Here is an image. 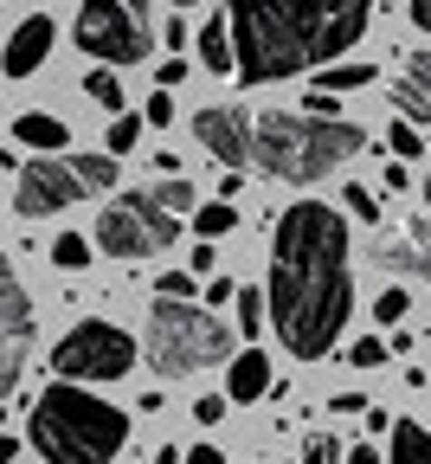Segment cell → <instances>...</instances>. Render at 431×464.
<instances>
[{
    "label": "cell",
    "mask_w": 431,
    "mask_h": 464,
    "mask_svg": "<svg viewBox=\"0 0 431 464\" xmlns=\"http://www.w3.org/2000/svg\"><path fill=\"white\" fill-rule=\"evenodd\" d=\"M194 420H200V426H219V420H225V393H200V400H194Z\"/></svg>",
    "instance_id": "31"
},
{
    "label": "cell",
    "mask_w": 431,
    "mask_h": 464,
    "mask_svg": "<svg viewBox=\"0 0 431 464\" xmlns=\"http://www.w3.org/2000/svg\"><path fill=\"white\" fill-rule=\"evenodd\" d=\"M194 136H200V142H206V155H213V161H225V168H244V161H252V116L232 110V103L200 110V116H194Z\"/></svg>",
    "instance_id": "10"
},
{
    "label": "cell",
    "mask_w": 431,
    "mask_h": 464,
    "mask_svg": "<svg viewBox=\"0 0 431 464\" xmlns=\"http://www.w3.org/2000/svg\"><path fill=\"white\" fill-rule=\"evenodd\" d=\"M341 464H380V451H374V445H354V451H348Z\"/></svg>",
    "instance_id": "37"
},
{
    "label": "cell",
    "mask_w": 431,
    "mask_h": 464,
    "mask_svg": "<svg viewBox=\"0 0 431 464\" xmlns=\"http://www.w3.org/2000/svg\"><path fill=\"white\" fill-rule=\"evenodd\" d=\"M374 252H380V265H387V271H406V277H425V284H431V213L399 219Z\"/></svg>",
    "instance_id": "11"
},
{
    "label": "cell",
    "mask_w": 431,
    "mask_h": 464,
    "mask_svg": "<svg viewBox=\"0 0 431 464\" xmlns=\"http://www.w3.org/2000/svg\"><path fill=\"white\" fill-rule=\"evenodd\" d=\"M200 65H206V72H238V52H232V20H225V14H213V20L200 26Z\"/></svg>",
    "instance_id": "17"
},
{
    "label": "cell",
    "mask_w": 431,
    "mask_h": 464,
    "mask_svg": "<svg viewBox=\"0 0 431 464\" xmlns=\"http://www.w3.org/2000/svg\"><path fill=\"white\" fill-rule=\"evenodd\" d=\"M393 103H399L406 123H431V52L406 58V78L393 84Z\"/></svg>",
    "instance_id": "15"
},
{
    "label": "cell",
    "mask_w": 431,
    "mask_h": 464,
    "mask_svg": "<svg viewBox=\"0 0 431 464\" xmlns=\"http://www.w3.org/2000/svg\"><path fill=\"white\" fill-rule=\"evenodd\" d=\"M360 406H367L360 393H335V400H329V413H360Z\"/></svg>",
    "instance_id": "36"
},
{
    "label": "cell",
    "mask_w": 431,
    "mask_h": 464,
    "mask_svg": "<svg viewBox=\"0 0 431 464\" xmlns=\"http://www.w3.org/2000/svg\"><path fill=\"white\" fill-rule=\"evenodd\" d=\"M142 123H155V130H161V123H174V97H168V91H155V97H148Z\"/></svg>",
    "instance_id": "33"
},
{
    "label": "cell",
    "mask_w": 431,
    "mask_h": 464,
    "mask_svg": "<svg viewBox=\"0 0 431 464\" xmlns=\"http://www.w3.org/2000/svg\"><path fill=\"white\" fill-rule=\"evenodd\" d=\"M348 362H354V368H387V342H380V335H360V342L348 348Z\"/></svg>",
    "instance_id": "28"
},
{
    "label": "cell",
    "mask_w": 431,
    "mask_h": 464,
    "mask_svg": "<svg viewBox=\"0 0 431 464\" xmlns=\"http://www.w3.org/2000/svg\"><path fill=\"white\" fill-rule=\"evenodd\" d=\"M187 464H225V458H219L213 445H194V451H187Z\"/></svg>",
    "instance_id": "39"
},
{
    "label": "cell",
    "mask_w": 431,
    "mask_h": 464,
    "mask_svg": "<svg viewBox=\"0 0 431 464\" xmlns=\"http://www.w3.org/2000/svg\"><path fill=\"white\" fill-rule=\"evenodd\" d=\"M225 297H238V290H232V284H225V277H213V284H206V304H213V310H219V304H225Z\"/></svg>",
    "instance_id": "35"
},
{
    "label": "cell",
    "mask_w": 431,
    "mask_h": 464,
    "mask_svg": "<svg viewBox=\"0 0 431 464\" xmlns=\"http://www.w3.org/2000/svg\"><path fill=\"white\" fill-rule=\"evenodd\" d=\"M78 45L103 65H142L148 58V0H84L78 7Z\"/></svg>",
    "instance_id": "8"
},
{
    "label": "cell",
    "mask_w": 431,
    "mask_h": 464,
    "mask_svg": "<svg viewBox=\"0 0 431 464\" xmlns=\"http://www.w3.org/2000/svg\"><path fill=\"white\" fill-rule=\"evenodd\" d=\"M14 142H26V149H39V155H58L72 136H65V123L58 116H45V110H26L20 123H14Z\"/></svg>",
    "instance_id": "16"
},
{
    "label": "cell",
    "mask_w": 431,
    "mask_h": 464,
    "mask_svg": "<svg viewBox=\"0 0 431 464\" xmlns=\"http://www.w3.org/2000/svg\"><path fill=\"white\" fill-rule=\"evenodd\" d=\"M194 188L180 181H155V188H136V194H122V200H110L103 207V219H97V246L110 252V258H155V252H168L174 246V232L194 219Z\"/></svg>",
    "instance_id": "5"
},
{
    "label": "cell",
    "mask_w": 431,
    "mask_h": 464,
    "mask_svg": "<svg viewBox=\"0 0 431 464\" xmlns=\"http://www.w3.org/2000/svg\"><path fill=\"white\" fill-rule=\"evenodd\" d=\"M52 265H58V271H84V265H91V239L58 232V239H52Z\"/></svg>",
    "instance_id": "22"
},
{
    "label": "cell",
    "mask_w": 431,
    "mask_h": 464,
    "mask_svg": "<svg viewBox=\"0 0 431 464\" xmlns=\"http://www.w3.org/2000/svg\"><path fill=\"white\" fill-rule=\"evenodd\" d=\"M406 310H412V297H406V290H399V284H393V290H380V304H374V316H380V329H393V323H399Z\"/></svg>",
    "instance_id": "29"
},
{
    "label": "cell",
    "mask_w": 431,
    "mask_h": 464,
    "mask_svg": "<svg viewBox=\"0 0 431 464\" xmlns=\"http://www.w3.org/2000/svg\"><path fill=\"white\" fill-rule=\"evenodd\" d=\"M52 39H58V26H52L45 14H26V20L14 26L7 52H0V72H7V78H33V72L45 65V52H52Z\"/></svg>",
    "instance_id": "13"
},
{
    "label": "cell",
    "mask_w": 431,
    "mask_h": 464,
    "mask_svg": "<svg viewBox=\"0 0 431 464\" xmlns=\"http://www.w3.org/2000/svg\"><path fill=\"white\" fill-rule=\"evenodd\" d=\"M387 149H393L399 161H412V155H425V136H418V123H406V116H399V123L387 130Z\"/></svg>",
    "instance_id": "26"
},
{
    "label": "cell",
    "mask_w": 431,
    "mask_h": 464,
    "mask_svg": "<svg viewBox=\"0 0 431 464\" xmlns=\"http://www.w3.org/2000/svg\"><path fill=\"white\" fill-rule=\"evenodd\" d=\"M232 52L244 84H271L335 65V58L367 33L374 0H232Z\"/></svg>",
    "instance_id": "2"
},
{
    "label": "cell",
    "mask_w": 431,
    "mask_h": 464,
    "mask_svg": "<svg viewBox=\"0 0 431 464\" xmlns=\"http://www.w3.org/2000/svg\"><path fill=\"white\" fill-rule=\"evenodd\" d=\"M348 451H341V439L335 432H310L302 439V464H341Z\"/></svg>",
    "instance_id": "25"
},
{
    "label": "cell",
    "mask_w": 431,
    "mask_h": 464,
    "mask_svg": "<svg viewBox=\"0 0 431 464\" xmlns=\"http://www.w3.org/2000/svg\"><path fill=\"white\" fill-rule=\"evenodd\" d=\"M136 368V342L122 335L116 323H78L65 342L52 348V374L58 381H78V387H91V381H122Z\"/></svg>",
    "instance_id": "9"
},
{
    "label": "cell",
    "mask_w": 431,
    "mask_h": 464,
    "mask_svg": "<svg viewBox=\"0 0 431 464\" xmlns=\"http://www.w3.org/2000/svg\"><path fill=\"white\" fill-rule=\"evenodd\" d=\"M425 200H431V181H425Z\"/></svg>",
    "instance_id": "43"
},
{
    "label": "cell",
    "mask_w": 431,
    "mask_h": 464,
    "mask_svg": "<svg viewBox=\"0 0 431 464\" xmlns=\"http://www.w3.org/2000/svg\"><path fill=\"white\" fill-rule=\"evenodd\" d=\"M374 78H380L374 65H322V78H316V91H335V97H341V91H367V84H374Z\"/></svg>",
    "instance_id": "19"
},
{
    "label": "cell",
    "mask_w": 431,
    "mask_h": 464,
    "mask_svg": "<svg viewBox=\"0 0 431 464\" xmlns=\"http://www.w3.org/2000/svg\"><path fill=\"white\" fill-rule=\"evenodd\" d=\"M393 464H431V426L393 420Z\"/></svg>",
    "instance_id": "18"
},
{
    "label": "cell",
    "mask_w": 431,
    "mask_h": 464,
    "mask_svg": "<svg viewBox=\"0 0 431 464\" xmlns=\"http://www.w3.org/2000/svg\"><path fill=\"white\" fill-rule=\"evenodd\" d=\"M238 335H264V323H271V304H264V290H238Z\"/></svg>",
    "instance_id": "21"
},
{
    "label": "cell",
    "mask_w": 431,
    "mask_h": 464,
    "mask_svg": "<svg viewBox=\"0 0 431 464\" xmlns=\"http://www.w3.org/2000/svg\"><path fill=\"white\" fill-rule=\"evenodd\" d=\"M116 188V155H72V161H26L20 168V194H14V213L20 219H45L58 207H72L84 194H110Z\"/></svg>",
    "instance_id": "7"
},
{
    "label": "cell",
    "mask_w": 431,
    "mask_h": 464,
    "mask_svg": "<svg viewBox=\"0 0 431 464\" xmlns=\"http://www.w3.org/2000/svg\"><path fill=\"white\" fill-rule=\"evenodd\" d=\"M213 265H219V252H213V239H200L194 246V271H213Z\"/></svg>",
    "instance_id": "34"
},
{
    "label": "cell",
    "mask_w": 431,
    "mask_h": 464,
    "mask_svg": "<svg viewBox=\"0 0 431 464\" xmlns=\"http://www.w3.org/2000/svg\"><path fill=\"white\" fill-rule=\"evenodd\" d=\"M84 91H91L103 110H116V116H122V78H116L110 65H103V72H91V78H84Z\"/></svg>",
    "instance_id": "24"
},
{
    "label": "cell",
    "mask_w": 431,
    "mask_h": 464,
    "mask_svg": "<svg viewBox=\"0 0 431 464\" xmlns=\"http://www.w3.org/2000/svg\"><path fill=\"white\" fill-rule=\"evenodd\" d=\"M136 136H142V116L122 110L116 123H110V136H103V155H129V149H136Z\"/></svg>",
    "instance_id": "23"
},
{
    "label": "cell",
    "mask_w": 431,
    "mask_h": 464,
    "mask_svg": "<svg viewBox=\"0 0 431 464\" xmlns=\"http://www.w3.org/2000/svg\"><path fill=\"white\" fill-rule=\"evenodd\" d=\"M412 26H418V33H431V0H412Z\"/></svg>",
    "instance_id": "38"
},
{
    "label": "cell",
    "mask_w": 431,
    "mask_h": 464,
    "mask_svg": "<svg viewBox=\"0 0 431 464\" xmlns=\"http://www.w3.org/2000/svg\"><path fill=\"white\" fill-rule=\"evenodd\" d=\"M180 78H187V58H180V52H174V58H161V65H155V84H161V91H174Z\"/></svg>",
    "instance_id": "32"
},
{
    "label": "cell",
    "mask_w": 431,
    "mask_h": 464,
    "mask_svg": "<svg viewBox=\"0 0 431 464\" xmlns=\"http://www.w3.org/2000/svg\"><path fill=\"white\" fill-rule=\"evenodd\" d=\"M14 458H20V445H14L7 432H0V464H14Z\"/></svg>",
    "instance_id": "41"
},
{
    "label": "cell",
    "mask_w": 431,
    "mask_h": 464,
    "mask_svg": "<svg viewBox=\"0 0 431 464\" xmlns=\"http://www.w3.org/2000/svg\"><path fill=\"white\" fill-rule=\"evenodd\" d=\"M155 464H187V451H174V445H161V451H155Z\"/></svg>",
    "instance_id": "40"
},
{
    "label": "cell",
    "mask_w": 431,
    "mask_h": 464,
    "mask_svg": "<svg viewBox=\"0 0 431 464\" xmlns=\"http://www.w3.org/2000/svg\"><path fill=\"white\" fill-rule=\"evenodd\" d=\"M367 149V136L341 116H310V110H271L252 123V161L277 181H329L341 161H354Z\"/></svg>",
    "instance_id": "3"
},
{
    "label": "cell",
    "mask_w": 431,
    "mask_h": 464,
    "mask_svg": "<svg viewBox=\"0 0 431 464\" xmlns=\"http://www.w3.org/2000/svg\"><path fill=\"white\" fill-rule=\"evenodd\" d=\"M264 393H271V355H264V348H238V355L225 362V400L252 406Z\"/></svg>",
    "instance_id": "14"
},
{
    "label": "cell",
    "mask_w": 431,
    "mask_h": 464,
    "mask_svg": "<svg viewBox=\"0 0 431 464\" xmlns=\"http://www.w3.org/2000/svg\"><path fill=\"white\" fill-rule=\"evenodd\" d=\"M264 304L277 342L296 362H322L354 310V265H348V219L322 200H296L271 226V284Z\"/></svg>",
    "instance_id": "1"
},
{
    "label": "cell",
    "mask_w": 431,
    "mask_h": 464,
    "mask_svg": "<svg viewBox=\"0 0 431 464\" xmlns=\"http://www.w3.org/2000/svg\"><path fill=\"white\" fill-rule=\"evenodd\" d=\"M26 342H33V304H26L7 252H0V355H26Z\"/></svg>",
    "instance_id": "12"
},
{
    "label": "cell",
    "mask_w": 431,
    "mask_h": 464,
    "mask_svg": "<svg viewBox=\"0 0 431 464\" xmlns=\"http://www.w3.org/2000/svg\"><path fill=\"white\" fill-rule=\"evenodd\" d=\"M348 213L367 219V226H380V200H374V188H348Z\"/></svg>",
    "instance_id": "30"
},
{
    "label": "cell",
    "mask_w": 431,
    "mask_h": 464,
    "mask_svg": "<svg viewBox=\"0 0 431 464\" xmlns=\"http://www.w3.org/2000/svg\"><path fill=\"white\" fill-rule=\"evenodd\" d=\"M142 348H148V368H155L161 381H180V374L219 368V362L232 355V335H225V323H219L213 310H200V304L155 297Z\"/></svg>",
    "instance_id": "6"
},
{
    "label": "cell",
    "mask_w": 431,
    "mask_h": 464,
    "mask_svg": "<svg viewBox=\"0 0 431 464\" xmlns=\"http://www.w3.org/2000/svg\"><path fill=\"white\" fill-rule=\"evenodd\" d=\"M180 7H194V0H174V14H180Z\"/></svg>",
    "instance_id": "42"
},
{
    "label": "cell",
    "mask_w": 431,
    "mask_h": 464,
    "mask_svg": "<svg viewBox=\"0 0 431 464\" xmlns=\"http://www.w3.org/2000/svg\"><path fill=\"white\" fill-rule=\"evenodd\" d=\"M232 226H238L232 200H206V207H194V232H200V239H225Z\"/></svg>",
    "instance_id": "20"
},
{
    "label": "cell",
    "mask_w": 431,
    "mask_h": 464,
    "mask_svg": "<svg viewBox=\"0 0 431 464\" xmlns=\"http://www.w3.org/2000/svg\"><path fill=\"white\" fill-rule=\"evenodd\" d=\"M33 445L45 464H110L129 445V420L78 381H52L33 400Z\"/></svg>",
    "instance_id": "4"
},
{
    "label": "cell",
    "mask_w": 431,
    "mask_h": 464,
    "mask_svg": "<svg viewBox=\"0 0 431 464\" xmlns=\"http://www.w3.org/2000/svg\"><path fill=\"white\" fill-rule=\"evenodd\" d=\"M155 297H180V304H194V271H161V277H155Z\"/></svg>",
    "instance_id": "27"
}]
</instances>
